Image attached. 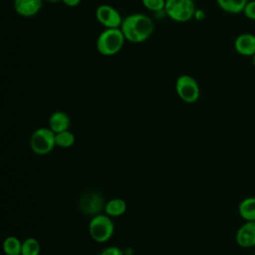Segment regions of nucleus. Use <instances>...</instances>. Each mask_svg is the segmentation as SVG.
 <instances>
[{"mask_svg":"<svg viewBox=\"0 0 255 255\" xmlns=\"http://www.w3.org/2000/svg\"><path fill=\"white\" fill-rule=\"evenodd\" d=\"M121 30L127 41L139 44L145 42L153 33L154 24L150 17L142 13H133L124 18Z\"/></svg>","mask_w":255,"mask_h":255,"instance_id":"1","label":"nucleus"},{"mask_svg":"<svg viewBox=\"0 0 255 255\" xmlns=\"http://www.w3.org/2000/svg\"><path fill=\"white\" fill-rule=\"evenodd\" d=\"M126 38L121 28L105 29L99 35L96 42V47L101 55L114 56L122 50Z\"/></svg>","mask_w":255,"mask_h":255,"instance_id":"2","label":"nucleus"},{"mask_svg":"<svg viewBox=\"0 0 255 255\" xmlns=\"http://www.w3.org/2000/svg\"><path fill=\"white\" fill-rule=\"evenodd\" d=\"M195 4L192 0H166L165 13L175 22H187L193 18Z\"/></svg>","mask_w":255,"mask_h":255,"instance_id":"3","label":"nucleus"},{"mask_svg":"<svg viewBox=\"0 0 255 255\" xmlns=\"http://www.w3.org/2000/svg\"><path fill=\"white\" fill-rule=\"evenodd\" d=\"M56 144V133L49 128H40L36 129L31 138L30 146L32 150L40 155L49 153Z\"/></svg>","mask_w":255,"mask_h":255,"instance_id":"4","label":"nucleus"},{"mask_svg":"<svg viewBox=\"0 0 255 255\" xmlns=\"http://www.w3.org/2000/svg\"><path fill=\"white\" fill-rule=\"evenodd\" d=\"M89 231L95 241L106 242L114 234V223L109 216L98 214L90 221Z\"/></svg>","mask_w":255,"mask_h":255,"instance_id":"5","label":"nucleus"},{"mask_svg":"<svg viewBox=\"0 0 255 255\" xmlns=\"http://www.w3.org/2000/svg\"><path fill=\"white\" fill-rule=\"evenodd\" d=\"M175 91L178 97L187 104L195 103L200 96L198 83L189 75H181L176 79Z\"/></svg>","mask_w":255,"mask_h":255,"instance_id":"6","label":"nucleus"},{"mask_svg":"<svg viewBox=\"0 0 255 255\" xmlns=\"http://www.w3.org/2000/svg\"><path fill=\"white\" fill-rule=\"evenodd\" d=\"M96 18L106 29L121 28L124 20L121 13L109 4H102L98 6L96 9Z\"/></svg>","mask_w":255,"mask_h":255,"instance_id":"7","label":"nucleus"},{"mask_svg":"<svg viewBox=\"0 0 255 255\" xmlns=\"http://www.w3.org/2000/svg\"><path fill=\"white\" fill-rule=\"evenodd\" d=\"M103 196L98 192H88L83 195L80 200V207L82 211L88 215H98L105 209L106 204L104 203Z\"/></svg>","mask_w":255,"mask_h":255,"instance_id":"8","label":"nucleus"},{"mask_svg":"<svg viewBox=\"0 0 255 255\" xmlns=\"http://www.w3.org/2000/svg\"><path fill=\"white\" fill-rule=\"evenodd\" d=\"M235 238L237 244L243 248L255 246V220L245 221V223L238 228Z\"/></svg>","mask_w":255,"mask_h":255,"instance_id":"9","label":"nucleus"},{"mask_svg":"<svg viewBox=\"0 0 255 255\" xmlns=\"http://www.w3.org/2000/svg\"><path fill=\"white\" fill-rule=\"evenodd\" d=\"M234 49L237 54L243 57H252L255 54V35L242 33L234 40Z\"/></svg>","mask_w":255,"mask_h":255,"instance_id":"10","label":"nucleus"},{"mask_svg":"<svg viewBox=\"0 0 255 255\" xmlns=\"http://www.w3.org/2000/svg\"><path fill=\"white\" fill-rule=\"evenodd\" d=\"M43 1L44 0H14L13 6L18 15L30 18L40 12Z\"/></svg>","mask_w":255,"mask_h":255,"instance_id":"11","label":"nucleus"},{"mask_svg":"<svg viewBox=\"0 0 255 255\" xmlns=\"http://www.w3.org/2000/svg\"><path fill=\"white\" fill-rule=\"evenodd\" d=\"M69 127H70V118L66 113L58 111L51 115L49 119V128L55 133L68 130Z\"/></svg>","mask_w":255,"mask_h":255,"instance_id":"12","label":"nucleus"},{"mask_svg":"<svg viewBox=\"0 0 255 255\" xmlns=\"http://www.w3.org/2000/svg\"><path fill=\"white\" fill-rule=\"evenodd\" d=\"M249 0H216L218 7L228 14L243 13L244 8Z\"/></svg>","mask_w":255,"mask_h":255,"instance_id":"13","label":"nucleus"},{"mask_svg":"<svg viewBox=\"0 0 255 255\" xmlns=\"http://www.w3.org/2000/svg\"><path fill=\"white\" fill-rule=\"evenodd\" d=\"M238 212L245 221L255 220V197L244 198L238 206Z\"/></svg>","mask_w":255,"mask_h":255,"instance_id":"14","label":"nucleus"},{"mask_svg":"<svg viewBox=\"0 0 255 255\" xmlns=\"http://www.w3.org/2000/svg\"><path fill=\"white\" fill-rule=\"evenodd\" d=\"M127 210V203L121 198H114L106 203L105 211L109 216H120L124 214Z\"/></svg>","mask_w":255,"mask_h":255,"instance_id":"15","label":"nucleus"},{"mask_svg":"<svg viewBox=\"0 0 255 255\" xmlns=\"http://www.w3.org/2000/svg\"><path fill=\"white\" fill-rule=\"evenodd\" d=\"M3 250L6 255H20L22 243L15 236H8L3 242Z\"/></svg>","mask_w":255,"mask_h":255,"instance_id":"16","label":"nucleus"},{"mask_svg":"<svg viewBox=\"0 0 255 255\" xmlns=\"http://www.w3.org/2000/svg\"><path fill=\"white\" fill-rule=\"evenodd\" d=\"M74 142H75V135L71 131L64 130L56 133V145L67 148L72 146Z\"/></svg>","mask_w":255,"mask_h":255,"instance_id":"17","label":"nucleus"},{"mask_svg":"<svg viewBox=\"0 0 255 255\" xmlns=\"http://www.w3.org/2000/svg\"><path fill=\"white\" fill-rule=\"evenodd\" d=\"M40 244L35 238H28L22 243L21 255H39Z\"/></svg>","mask_w":255,"mask_h":255,"instance_id":"18","label":"nucleus"},{"mask_svg":"<svg viewBox=\"0 0 255 255\" xmlns=\"http://www.w3.org/2000/svg\"><path fill=\"white\" fill-rule=\"evenodd\" d=\"M142 5L149 11L157 13L163 11L165 8L166 0H141Z\"/></svg>","mask_w":255,"mask_h":255,"instance_id":"19","label":"nucleus"},{"mask_svg":"<svg viewBox=\"0 0 255 255\" xmlns=\"http://www.w3.org/2000/svg\"><path fill=\"white\" fill-rule=\"evenodd\" d=\"M244 16L252 21H255V0H249L243 11Z\"/></svg>","mask_w":255,"mask_h":255,"instance_id":"20","label":"nucleus"},{"mask_svg":"<svg viewBox=\"0 0 255 255\" xmlns=\"http://www.w3.org/2000/svg\"><path fill=\"white\" fill-rule=\"evenodd\" d=\"M101 255H123V252L117 246H110V247L105 248L101 252Z\"/></svg>","mask_w":255,"mask_h":255,"instance_id":"21","label":"nucleus"},{"mask_svg":"<svg viewBox=\"0 0 255 255\" xmlns=\"http://www.w3.org/2000/svg\"><path fill=\"white\" fill-rule=\"evenodd\" d=\"M205 17H206V14H205L204 10H202V9H197V8L195 9L194 16H193V18H194L195 20H197V21H202V20L205 19Z\"/></svg>","mask_w":255,"mask_h":255,"instance_id":"22","label":"nucleus"},{"mask_svg":"<svg viewBox=\"0 0 255 255\" xmlns=\"http://www.w3.org/2000/svg\"><path fill=\"white\" fill-rule=\"evenodd\" d=\"M82 0H62V2L68 7H76L81 3Z\"/></svg>","mask_w":255,"mask_h":255,"instance_id":"23","label":"nucleus"},{"mask_svg":"<svg viewBox=\"0 0 255 255\" xmlns=\"http://www.w3.org/2000/svg\"><path fill=\"white\" fill-rule=\"evenodd\" d=\"M44 1H47L49 3H58V2H62V0H44Z\"/></svg>","mask_w":255,"mask_h":255,"instance_id":"24","label":"nucleus"},{"mask_svg":"<svg viewBox=\"0 0 255 255\" xmlns=\"http://www.w3.org/2000/svg\"><path fill=\"white\" fill-rule=\"evenodd\" d=\"M251 58H252V64H253V66L255 67V54H254Z\"/></svg>","mask_w":255,"mask_h":255,"instance_id":"25","label":"nucleus"},{"mask_svg":"<svg viewBox=\"0 0 255 255\" xmlns=\"http://www.w3.org/2000/svg\"><path fill=\"white\" fill-rule=\"evenodd\" d=\"M4 255H6V254H4Z\"/></svg>","mask_w":255,"mask_h":255,"instance_id":"26","label":"nucleus"}]
</instances>
